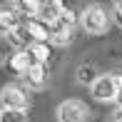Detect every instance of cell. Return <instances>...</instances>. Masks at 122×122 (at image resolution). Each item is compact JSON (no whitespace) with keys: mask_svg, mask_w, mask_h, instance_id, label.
I'll list each match as a JSON object with an SVG mask.
<instances>
[{"mask_svg":"<svg viewBox=\"0 0 122 122\" xmlns=\"http://www.w3.org/2000/svg\"><path fill=\"white\" fill-rule=\"evenodd\" d=\"M65 13V5L60 0H47V3H40V10H37V20L45 25H52L60 20V15Z\"/></svg>","mask_w":122,"mask_h":122,"instance_id":"cell-7","label":"cell"},{"mask_svg":"<svg viewBox=\"0 0 122 122\" xmlns=\"http://www.w3.org/2000/svg\"><path fill=\"white\" fill-rule=\"evenodd\" d=\"M25 55L30 60V65H45L50 60V47H47V42H32L25 50Z\"/></svg>","mask_w":122,"mask_h":122,"instance_id":"cell-10","label":"cell"},{"mask_svg":"<svg viewBox=\"0 0 122 122\" xmlns=\"http://www.w3.org/2000/svg\"><path fill=\"white\" fill-rule=\"evenodd\" d=\"M57 122H92V112L80 100H65L57 105Z\"/></svg>","mask_w":122,"mask_h":122,"instance_id":"cell-3","label":"cell"},{"mask_svg":"<svg viewBox=\"0 0 122 122\" xmlns=\"http://www.w3.org/2000/svg\"><path fill=\"white\" fill-rule=\"evenodd\" d=\"M0 57H3V55H0Z\"/></svg>","mask_w":122,"mask_h":122,"instance_id":"cell-18","label":"cell"},{"mask_svg":"<svg viewBox=\"0 0 122 122\" xmlns=\"http://www.w3.org/2000/svg\"><path fill=\"white\" fill-rule=\"evenodd\" d=\"M80 27L87 35H105L110 27V15L105 13L102 5H87L80 13Z\"/></svg>","mask_w":122,"mask_h":122,"instance_id":"cell-1","label":"cell"},{"mask_svg":"<svg viewBox=\"0 0 122 122\" xmlns=\"http://www.w3.org/2000/svg\"><path fill=\"white\" fill-rule=\"evenodd\" d=\"M47 67L45 65H30L27 67V72L23 75V82L27 90H42V87L47 85Z\"/></svg>","mask_w":122,"mask_h":122,"instance_id":"cell-6","label":"cell"},{"mask_svg":"<svg viewBox=\"0 0 122 122\" xmlns=\"http://www.w3.org/2000/svg\"><path fill=\"white\" fill-rule=\"evenodd\" d=\"M23 15L15 10V3H5V5H0V35H8V32H13L15 27H20L23 25Z\"/></svg>","mask_w":122,"mask_h":122,"instance_id":"cell-5","label":"cell"},{"mask_svg":"<svg viewBox=\"0 0 122 122\" xmlns=\"http://www.w3.org/2000/svg\"><path fill=\"white\" fill-rule=\"evenodd\" d=\"M0 122H30L27 110H0Z\"/></svg>","mask_w":122,"mask_h":122,"instance_id":"cell-13","label":"cell"},{"mask_svg":"<svg viewBox=\"0 0 122 122\" xmlns=\"http://www.w3.org/2000/svg\"><path fill=\"white\" fill-rule=\"evenodd\" d=\"M115 23L122 27V3H115Z\"/></svg>","mask_w":122,"mask_h":122,"instance_id":"cell-15","label":"cell"},{"mask_svg":"<svg viewBox=\"0 0 122 122\" xmlns=\"http://www.w3.org/2000/svg\"><path fill=\"white\" fill-rule=\"evenodd\" d=\"M120 90V75H97V80L90 85V92L97 102H115Z\"/></svg>","mask_w":122,"mask_h":122,"instance_id":"cell-4","label":"cell"},{"mask_svg":"<svg viewBox=\"0 0 122 122\" xmlns=\"http://www.w3.org/2000/svg\"><path fill=\"white\" fill-rule=\"evenodd\" d=\"M5 40L15 47V52H25V50L32 45V37H30V32H27L25 23L20 25V27H15L13 32H8V35H5Z\"/></svg>","mask_w":122,"mask_h":122,"instance_id":"cell-8","label":"cell"},{"mask_svg":"<svg viewBox=\"0 0 122 122\" xmlns=\"http://www.w3.org/2000/svg\"><path fill=\"white\" fill-rule=\"evenodd\" d=\"M25 27H27V32H30L32 42H47V40H50V25L40 23L37 18L25 20Z\"/></svg>","mask_w":122,"mask_h":122,"instance_id":"cell-11","label":"cell"},{"mask_svg":"<svg viewBox=\"0 0 122 122\" xmlns=\"http://www.w3.org/2000/svg\"><path fill=\"white\" fill-rule=\"evenodd\" d=\"M50 42L57 47H65L72 42V27H65L62 23H52L50 25Z\"/></svg>","mask_w":122,"mask_h":122,"instance_id":"cell-9","label":"cell"},{"mask_svg":"<svg viewBox=\"0 0 122 122\" xmlns=\"http://www.w3.org/2000/svg\"><path fill=\"white\" fill-rule=\"evenodd\" d=\"M10 70H15V72H18L20 77H23L25 72H27V67H30V60H27V55L25 52H15L13 57H10Z\"/></svg>","mask_w":122,"mask_h":122,"instance_id":"cell-12","label":"cell"},{"mask_svg":"<svg viewBox=\"0 0 122 122\" xmlns=\"http://www.w3.org/2000/svg\"><path fill=\"white\" fill-rule=\"evenodd\" d=\"M115 122H122V112H117V117H115Z\"/></svg>","mask_w":122,"mask_h":122,"instance_id":"cell-17","label":"cell"},{"mask_svg":"<svg viewBox=\"0 0 122 122\" xmlns=\"http://www.w3.org/2000/svg\"><path fill=\"white\" fill-rule=\"evenodd\" d=\"M97 77H95V70L90 67V65H82L80 70H77V82H82V85H92Z\"/></svg>","mask_w":122,"mask_h":122,"instance_id":"cell-14","label":"cell"},{"mask_svg":"<svg viewBox=\"0 0 122 122\" xmlns=\"http://www.w3.org/2000/svg\"><path fill=\"white\" fill-rule=\"evenodd\" d=\"M0 102H3V110H27V105H30L27 87L20 82H8L0 90Z\"/></svg>","mask_w":122,"mask_h":122,"instance_id":"cell-2","label":"cell"},{"mask_svg":"<svg viewBox=\"0 0 122 122\" xmlns=\"http://www.w3.org/2000/svg\"><path fill=\"white\" fill-rule=\"evenodd\" d=\"M115 105H117L120 112H122V75H120V90H117V97H115Z\"/></svg>","mask_w":122,"mask_h":122,"instance_id":"cell-16","label":"cell"}]
</instances>
